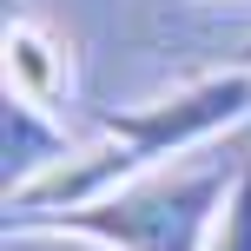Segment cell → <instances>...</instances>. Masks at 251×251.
<instances>
[{
	"label": "cell",
	"instance_id": "4",
	"mask_svg": "<svg viewBox=\"0 0 251 251\" xmlns=\"http://www.w3.org/2000/svg\"><path fill=\"white\" fill-rule=\"evenodd\" d=\"M7 93L47 106V113H60V100H73V60L40 20H7Z\"/></svg>",
	"mask_w": 251,
	"mask_h": 251
},
{
	"label": "cell",
	"instance_id": "3",
	"mask_svg": "<svg viewBox=\"0 0 251 251\" xmlns=\"http://www.w3.org/2000/svg\"><path fill=\"white\" fill-rule=\"evenodd\" d=\"M0 152H7V192H20V185H33V178H47L60 159H73L79 146L60 126V113L7 93V106H0Z\"/></svg>",
	"mask_w": 251,
	"mask_h": 251
},
{
	"label": "cell",
	"instance_id": "1",
	"mask_svg": "<svg viewBox=\"0 0 251 251\" xmlns=\"http://www.w3.org/2000/svg\"><path fill=\"white\" fill-rule=\"evenodd\" d=\"M245 119H251V66L199 73L178 93L146 100V106H106L100 113V139H86L47 178L7 192V225H40V218L79 212V205L106 199V192L132 185V178L159 172L172 159H192L199 146H212L218 132H231Z\"/></svg>",
	"mask_w": 251,
	"mask_h": 251
},
{
	"label": "cell",
	"instance_id": "5",
	"mask_svg": "<svg viewBox=\"0 0 251 251\" xmlns=\"http://www.w3.org/2000/svg\"><path fill=\"white\" fill-rule=\"evenodd\" d=\"M205 251H251V159H245V172H238V185H231V199H225V212H218V231H212Z\"/></svg>",
	"mask_w": 251,
	"mask_h": 251
},
{
	"label": "cell",
	"instance_id": "6",
	"mask_svg": "<svg viewBox=\"0 0 251 251\" xmlns=\"http://www.w3.org/2000/svg\"><path fill=\"white\" fill-rule=\"evenodd\" d=\"M7 251H106V245L66 225H7Z\"/></svg>",
	"mask_w": 251,
	"mask_h": 251
},
{
	"label": "cell",
	"instance_id": "7",
	"mask_svg": "<svg viewBox=\"0 0 251 251\" xmlns=\"http://www.w3.org/2000/svg\"><path fill=\"white\" fill-rule=\"evenodd\" d=\"M238 66H251V40H245V53H238Z\"/></svg>",
	"mask_w": 251,
	"mask_h": 251
},
{
	"label": "cell",
	"instance_id": "2",
	"mask_svg": "<svg viewBox=\"0 0 251 251\" xmlns=\"http://www.w3.org/2000/svg\"><path fill=\"white\" fill-rule=\"evenodd\" d=\"M238 172L245 165L231 159H172L79 212L40 218V225H66L79 238H100L106 251H205Z\"/></svg>",
	"mask_w": 251,
	"mask_h": 251
}]
</instances>
